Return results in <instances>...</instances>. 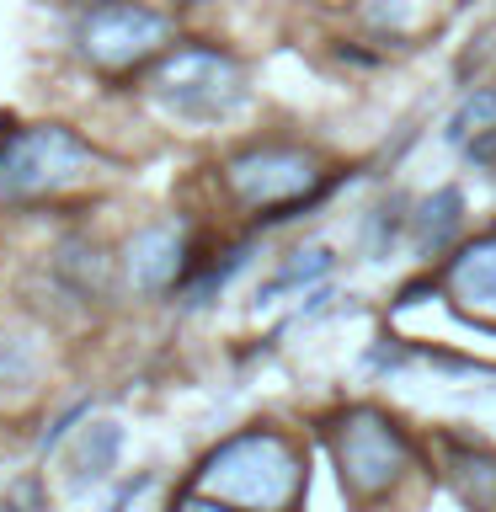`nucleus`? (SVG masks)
<instances>
[{"mask_svg":"<svg viewBox=\"0 0 496 512\" xmlns=\"http://www.w3.org/2000/svg\"><path fill=\"white\" fill-rule=\"evenodd\" d=\"M192 491L214 496V502L235 512H294L304 496V454L294 448L288 432L251 427L208 448Z\"/></svg>","mask_w":496,"mask_h":512,"instance_id":"f257e3e1","label":"nucleus"},{"mask_svg":"<svg viewBox=\"0 0 496 512\" xmlns=\"http://www.w3.org/2000/svg\"><path fill=\"white\" fill-rule=\"evenodd\" d=\"M144 96L176 123H224L246 102V70L214 43H171L144 70Z\"/></svg>","mask_w":496,"mask_h":512,"instance_id":"f03ea898","label":"nucleus"},{"mask_svg":"<svg viewBox=\"0 0 496 512\" xmlns=\"http://www.w3.org/2000/svg\"><path fill=\"white\" fill-rule=\"evenodd\" d=\"M326 438H331L336 480H342V491L358 507L384 502L416 464V448L406 438V427H400L395 416H384L379 406H352L342 416H331Z\"/></svg>","mask_w":496,"mask_h":512,"instance_id":"7ed1b4c3","label":"nucleus"},{"mask_svg":"<svg viewBox=\"0 0 496 512\" xmlns=\"http://www.w3.org/2000/svg\"><path fill=\"white\" fill-rule=\"evenodd\" d=\"M96 150L70 123H22L0 134V198L38 203L54 192H70L91 176Z\"/></svg>","mask_w":496,"mask_h":512,"instance_id":"20e7f679","label":"nucleus"},{"mask_svg":"<svg viewBox=\"0 0 496 512\" xmlns=\"http://www.w3.org/2000/svg\"><path fill=\"white\" fill-rule=\"evenodd\" d=\"M326 182V160L304 144H246L224 160V187L240 208L251 214H283V208H304ZM288 219V214H283Z\"/></svg>","mask_w":496,"mask_h":512,"instance_id":"39448f33","label":"nucleus"},{"mask_svg":"<svg viewBox=\"0 0 496 512\" xmlns=\"http://www.w3.org/2000/svg\"><path fill=\"white\" fill-rule=\"evenodd\" d=\"M75 48L102 75L139 70L171 48V16L144 6V0H96L75 32Z\"/></svg>","mask_w":496,"mask_h":512,"instance_id":"423d86ee","label":"nucleus"},{"mask_svg":"<svg viewBox=\"0 0 496 512\" xmlns=\"http://www.w3.org/2000/svg\"><path fill=\"white\" fill-rule=\"evenodd\" d=\"M192 272V246H187V219H155L123 246V283L134 294L155 299L171 294Z\"/></svg>","mask_w":496,"mask_h":512,"instance_id":"0eeeda50","label":"nucleus"},{"mask_svg":"<svg viewBox=\"0 0 496 512\" xmlns=\"http://www.w3.org/2000/svg\"><path fill=\"white\" fill-rule=\"evenodd\" d=\"M443 294L459 304L464 315L496 326V235H480L459 246L443 267Z\"/></svg>","mask_w":496,"mask_h":512,"instance_id":"6e6552de","label":"nucleus"},{"mask_svg":"<svg viewBox=\"0 0 496 512\" xmlns=\"http://www.w3.org/2000/svg\"><path fill=\"white\" fill-rule=\"evenodd\" d=\"M443 480L470 512H496V448L443 438Z\"/></svg>","mask_w":496,"mask_h":512,"instance_id":"1a4fd4ad","label":"nucleus"},{"mask_svg":"<svg viewBox=\"0 0 496 512\" xmlns=\"http://www.w3.org/2000/svg\"><path fill=\"white\" fill-rule=\"evenodd\" d=\"M118 448H123V432L112 427V422L80 427V438L64 448V475H70V486H75V491L96 486V480H102L112 464H118Z\"/></svg>","mask_w":496,"mask_h":512,"instance_id":"9d476101","label":"nucleus"},{"mask_svg":"<svg viewBox=\"0 0 496 512\" xmlns=\"http://www.w3.org/2000/svg\"><path fill=\"white\" fill-rule=\"evenodd\" d=\"M459 208L464 198L454 187H438V192H427L422 203H416V214H411V240H416V251H443V246H454V235H459Z\"/></svg>","mask_w":496,"mask_h":512,"instance_id":"9b49d317","label":"nucleus"},{"mask_svg":"<svg viewBox=\"0 0 496 512\" xmlns=\"http://www.w3.org/2000/svg\"><path fill=\"white\" fill-rule=\"evenodd\" d=\"M320 272H331V251H326V246H304V251H299V262H288L278 278L262 288V299H278V294H288V288H299V283L320 278Z\"/></svg>","mask_w":496,"mask_h":512,"instance_id":"f8f14e48","label":"nucleus"},{"mask_svg":"<svg viewBox=\"0 0 496 512\" xmlns=\"http://www.w3.org/2000/svg\"><path fill=\"white\" fill-rule=\"evenodd\" d=\"M480 134H496V91L475 96V102H464V112L454 123H448V144H470Z\"/></svg>","mask_w":496,"mask_h":512,"instance_id":"ddd939ff","label":"nucleus"},{"mask_svg":"<svg viewBox=\"0 0 496 512\" xmlns=\"http://www.w3.org/2000/svg\"><path fill=\"white\" fill-rule=\"evenodd\" d=\"M176 512H235V507L214 502V496H198V491H187L182 502H176Z\"/></svg>","mask_w":496,"mask_h":512,"instance_id":"4468645a","label":"nucleus"}]
</instances>
